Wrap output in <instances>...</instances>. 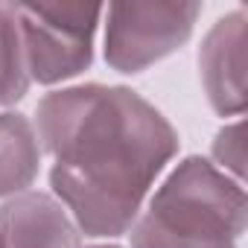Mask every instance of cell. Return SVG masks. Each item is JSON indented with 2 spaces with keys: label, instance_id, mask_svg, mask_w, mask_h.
Wrapping results in <instances>:
<instances>
[{
  "label": "cell",
  "instance_id": "obj_10",
  "mask_svg": "<svg viewBox=\"0 0 248 248\" xmlns=\"http://www.w3.org/2000/svg\"><path fill=\"white\" fill-rule=\"evenodd\" d=\"M91 248H120V245H91Z\"/></svg>",
  "mask_w": 248,
  "mask_h": 248
},
{
  "label": "cell",
  "instance_id": "obj_7",
  "mask_svg": "<svg viewBox=\"0 0 248 248\" xmlns=\"http://www.w3.org/2000/svg\"><path fill=\"white\" fill-rule=\"evenodd\" d=\"M41 170V143L30 117L0 114V196H18L32 187Z\"/></svg>",
  "mask_w": 248,
  "mask_h": 248
},
{
  "label": "cell",
  "instance_id": "obj_8",
  "mask_svg": "<svg viewBox=\"0 0 248 248\" xmlns=\"http://www.w3.org/2000/svg\"><path fill=\"white\" fill-rule=\"evenodd\" d=\"M30 91L24 44L9 3H0V105H12Z\"/></svg>",
  "mask_w": 248,
  "mask_h": 248
},
{
  "label": "cell",
  "instance_id": "obj_4",
  "mask_svg": "<svg viewBox=\"0 0 248 248\" xmlns=\"http://www.w3.org/2000/svg\"><path fill=\"white\" fill-rule=\"evenodd\" d=\"M199 3H111L105 24V62L117 73H140L184 47L193 35Z\"/></svg>",
  "mask_w": 248,
  "mask_h": 248
},
{
  "label": "cell",
  "instance_id": "obj_6",
  "mask_svg": "<svg viewBox=\"0 0 248 248\" xmlns=\"http://www.w3.org/2000/svg\"><path fill=\"white\" fill-rule=\"evenodd\" d=\"M79 228L50 193H18L0 207V248H79Z\"/></svg>",
  "mask_w": 248,
  "mask_h": 248
},
{
  "label": "cell",
  "instance_id": "obj_5",
  "mask_svg": "<svg viewBox=\"0 0 248 248\" xmlns=\"http://www.w3.org/2000/svg\"><path fill=\"white\" fill-rule=\"evenodd\" d=\"M199 70L216 114L245 111V9H233L210 27L199 50Z\"/></svg>",
  "mask_w": 248,
  "mask_h": 248
},
{
  "label": "cell",
  "instance_id": "obj_1",
  "mask_svg": "<svg viewBox=\"0 0 248 248\" xmlns=\"http://www.w3.org/2000/svg\"><path fill=\"white\" fill-rule=\"evenodd\" d=\"M38 143L53 155L50 187L85 236H123L178 152L172 123L123 85H76L38 102Z\"/></svg>",
  "mask_w": 248,
  "mask_h": 248
},
{
  "label": "cell",
  "instance_id": "obj_2",
  "mask_svg": "<svg viewBox=\"0 0 248 248\" xmlns=\"http://www.w3.org/2000/svg\"><path fill=\"white\" fill-rule=\"evenodd\" d=\"M248 222V199L207 158H184L132 225L135 248H236Z\"/></svg>",
  "mask_w": 248,
  "mask_h": 248
},
{
  "label": "cell",
  "instance_id": "obj_9",
  "mask_svg": "<svg viewBox=\"0 0 248 248\" xmlns=\"http://www.w3.org/2000/svg\"><path fill=\"white\" fill-rule=\"evenodd\" d=\"M242 123H233V126H225L216 140H213V158L228 167L236 178L242 175Z\"/></svg>",
  "mask_w": 248,
  "mask_h": 248
},
{
  "label": "cell",
  "instance_id": "obj_3",
  "mask_svg": "<svg viewBox=\"0 0 248 248\" xmlns=\"http://www.w3.org/2000/svg\"><path fill=\"white\" fill-rule=\"evenodd\" d=\"M18 21L30 82L56 85L79 76L93 62L99 3H9Z\"/></svg>",
  "mask_w": 248,
  "mask_h": 248
}]
</instances>
